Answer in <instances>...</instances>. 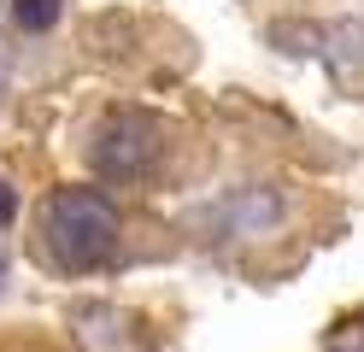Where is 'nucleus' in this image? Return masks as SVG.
Segmentation results:
<instances>
[{"label":"nucleus","mask_w":364,"mask_h":352,"mask_svg":"<svg viewBox=\"0 0 364 352\" xmlns=\"http://www.w3.org/2000/svg\"><path fill=\"white\" fill-rule=\"evenodd\" d=\"M124 241V218L100 188H59L41 206V252L59 270H100Z\"/></svg>","instance_id":"f257e3e1"},{"label":"nucleus","mask_w":364,"mask_h":352,"mask_svg":"<svg viewBox=\"0 0 364 352\" xmlns=\"http://www.w3.org/2000/svg\"><path fill=\"white\" fill-rule=\"evenodd\" d=\"M159 147H165V141H159V117L135 112V106H118V112L100 117L95 147H88V164H95L100 182H135V176L153 171Z\"/></svg>","instance_id":"f03ea898"},{"label":"nucleus","mask_w":364,"mask_h":352,"mask_svg":"<svg viewBox=\"0 0 364 352\" xmlns=\"http://www.w3.org/2000/svg\"><path fill=\"white\" fill-rule=\"evenodd\" d=\"M282 218V200L270 188H230L212 211H200V223L212 235H270Z\"/></svg>","instance_id":"7ed1b4c3"},{"label":"nucleus","mask_w":364,"mask_h":352,"mask_svg":"<svg viewBox=\"0 0 364 352\" xmlns=\"http://www.w3.org/2000/svg\"><path fill=\"white\" fill-rule=\"evenodd\" d=\"M59 0H12V23L18 30H53Z\"/></svg>","instance_id":"20e7f679"},{"label":"nucleus","mask_w":364,"mask_h":352,"mask_svg":"<svg viewBox=\"0 0 364 352\" xmlns=\"http://www.w3.org/2000/svg\"><path fill=\"white\" fill-rule=\"evenodd\" d=\"M12 211H18V194H12V182H0V229L12 223Z\"/></svg>","instance_id":"39448f33"},{"label":"nucleus","mask_w":364,"mask_h":352,"mask_svg":"<svg viewBox=\"0 0 364 352\" xmlns=\"http://www.w3.org/2000/svg\"><path fill=\"white\" fill-rule=\"evenodd\" d=\"M0 288H6V258H0Z\"/></svg>","instance_id":"423d86ee"}]
</instances>
